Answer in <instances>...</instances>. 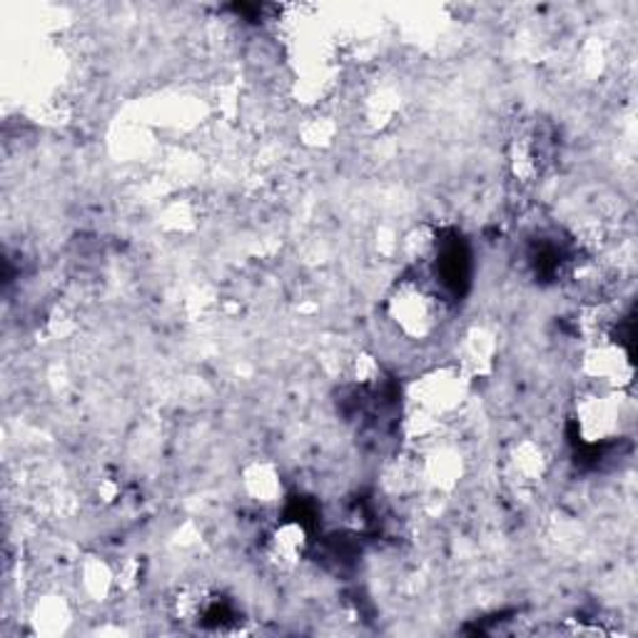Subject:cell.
I'll list each match as a JSON object with an SVG mask.
<instances>
[{
  "instance_id": "obj_1",
  "label": "cell",
  "mask_w": 638,
  "mask_h": 638,
  "mask_svg": "<svg viewBox=\"0 0 638 638\" xmlns=\"http://www.w3.org/2000/svg\"><path fill=\"white\" fill-rule=\"evenodd\" d=\"M387 314L397 331L422 342L439 329L445 320V302L439 292L420 279H402L387 297Z\"/></svg>"
},
{
  "instance_id": "obj_2",
  "label": "cell",
  "mask_w": 638,
  "mask_h": 638,
  "mask_svg": "<svg viewBox=\"0 0 638 638\" xmlns=\"http://www.w3.org/2000/svg\"><path fill=\"white\" fill-rule=\"evenodd\" d=\"M574 420L578 437L586 445H603V441L616 439L624 431L628 414L621 391L591 387L576 399Z\"/></svg>"
},
{
  "instance_id": "obj_3",
  "label": "cell",
  "mask_w": 638,
  "mask_h": 638,
  "mask_svg": "<svg viewBox=\"0 0 638 638\" xmlns=\"http://www.w3.org/2000/svg\"><path fill=\"white\" fill-rule=\"evenodd\" d=\"M470 374L459 364H445V367L424 372L412 385L410 395L414 406L439 416V420H447V416L462 410L466 397H470Z\"/></svg>"
},
{
  "instance_id": "obj_4",
  "label": "cell",
  "mask_w": 638,
  "mask_h": 638,
  "mask_svg": "<svg viewBox=\"0 0 638 638\" xmlns=\"http://www.w3.org/2000/svg\"><path fill=\"white\" fill-rule=\"evenodd\" d=\"M584 377L599 389L624 391L634 381V362L631 354L618 339H599L589 342L581 356Z\"/></svg>"
},
{
  "instance_id": "obj_5",
  "label": "cell",
  "mask_w": 638,
  "mask_h": 638,
  "mask_svg": "<svg viewBox=\"0 0 638 638\" xmlns=\"http://www.w3.org/2000/svg\"><path fill=\"white\" fill-rule=\"evenodd\" d=\"M215 593L205 584H183L170 597V616L183 626H198L215 609Z\"/></svg>"
},
{
  "instance_id": "obj_6",
  "label": "cell",
  "mask_w": 638,
  "mask_h": 638,
  "mask_svg": "<svg viewBox=\"0 0 638 638\" xmlns=\"http://www.w3.org/2000/svg\"><path fill=\"white\" fill-rule=\"evenodd\" d=\"M304 549H308V534H304L302 524L285 522L272 531L265 547V556L279 572H292L295 566H300Z\"/></svg>"
},
{
  "instance_id": "obj_7",
  "label": "cell",
  "mask_w": 638,
  "mask_h": 638,
  "mask_svg": "<svg viewBox=\"0 0 638 638\" xmlns=\"http://www.w3.org/2000/svg\"><path fill=\"white\" fill-rule=\"evenodd\" d=\"M242 489L254 504L260 506H275L277 501H283L285 484L279 470L267 459H254L242 470Z\"/></svg>"
},
{
  "instance_id": "obj_8",
  "label": "cell",
  "mask_w": 638,
  "mask_h": 638,
  "mask_svg": "<svg viewBox=\"0 0 638 638\" xmlns=\"http://www.w3.org/2000/svg\"><path fill=\"white\" fill-rule=\"evenodd\" d=\"M462 472L464 464L456 449L439 445L437 441V445L429 447L427 459H424V464L420 466V479L427 481L431 489L449 491L456 487L459 479H462Z\"/></svg>"
},
{
  "instance_id": "obj_9",
  "label": "cell",
  "mask_w": 638,
  "mask_h": 638,
  "mask_svg": "<svg viewBox=\"0 0 638 638\" xmlns=\"http://www.w3.org/2000/svg\"><path fill=\"white\" fill-rule=\"evenodd\" d=\"M495 354H497V342L495 335L487 327H472L464 335V345H462V367L470 377L474 374H484L491 370L495 364Z\"/></svg>"
},
{
  "instance_id": "obj_10",
  "label": "cell",
  "mask_w": 638,
  "mask_h": 638,
  "mask_svg": "<svg viewBox=\"0 0 638 638\" xmlns=\"http://www.w3.org/2000/svg\"><path fill=\"white\" fill-rule=\"evenodd\" d=\"M78 578H80V589L85 591V597H90L92 601H105L110 597V591L117 586L115 568L100 556L85 559L78 572Z\"/></svg>"
},
{
  "instance_id": "obj_11",
  "label": "cell",
  "mask_w": 638,
  "mask_h": 638,
  "mask_svg": "<svg viewBox=\"0 0 638 638\" xmlns=\"http://www.w3.org/2000/svg\"><path fill=\"white\" fill-rule=\"evenodd\" d=\"M397 248L406 260L412 262V265H424V262H431L434 254H437L439 235L434 227L420 225V227L410 229V233L402 237V242H399Z\"/></svg>"
},
{
  "instance_id": "obj_12",
  "label": "cell",
  "mask_w": 638,
  "mask_h": 638,
  "mask_svg": "<svg viewBox=\"0 0 638 638\" xmlns=\"http://www.w3.org/2000/svg\"><path fill=\"white\" fill-rule=\"evenodd\" d=\"M509 464H512L516 479L524 484L541 479L543 470H547V459H543L541 447H536L534 441H522V445H516L512 456H509Z\"/></svg>"
},
{
  "instance_id": "obj_13",
  "label": "cell",
  "mask_w": 638,
  "mask_h": 638,
  "mask_svg": "<svg viewBox=\"0 0 638 638\" xmlns=\"http://www.w3.org/2000/svg\"><path fill=\"white\" fill-rule=\"evenodd\" d=\"M441 422L445 420H439V416L420 410V406H412V412L406 414V422H404V434L410 437L412 445L429 449L431 445H437L439 441Z\"/></svg>"
},
{
  "instance_id": "obj_14",
  "label": "cell",
  "mask_w": 638,
  "mask_h": 638,
  "mask_svg": "<svg viewBox=\"0 0 638 638\" xmlns=\"http://www.w3.org/2000/svg\"><path fill=\"white\" fill-rule=\"evenodd\" d=\"M33 624H36L38 634H63L65 626L71 624V614H67V606L63 599H46L36 606V614H33Z\"/></svg>"
},
{
  "instance_id": "obj_15",
  "label": "cell",
  "mask_w": 638,
  "mask_h": 638,
  "mask_svg": "<svg viewBox=\"0 0 638 638\" xmlns=\"http://www.w3.org/2000/svg\"><path fill=\"white\" fill-rule=\"evenodd\" d=\"M337 133V125L329 121V117H312V121L302 127V138L312 148H325L331 142Z\"/></svg>"
},
{
  "instance_id": "obj_16",
  "label": "cell",
  "mask_w": 638,
  "mask_h": 638,
  "mask_svg": "<svg viewBox=\"0 0 638 638\" xmlns=\"http://www.w3.org/2000/svg\"><path fill=\"white\" fill-rule=\"evenodd\" d=\"M352 374H354L356 385H372V381H377L381 370H379V364L374 362V356L360 354L352 364Z\"/></svg>"
}]
</instances>
